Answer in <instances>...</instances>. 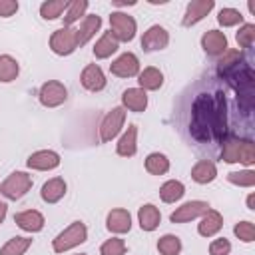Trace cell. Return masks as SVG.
Instances as JSON below:
<instances>
[{
    "label": "cell",
    "mask_w": 255,
    "mask_h": 255,
    "mask_svg": "<svg viewBox=\"0 0 255 255\" xmlns=\"http://www.w3.org/2000/svg\"><path fill=\"white\" fill-rule=\"evenodd\" d=\"M211 124H213V94H199L191 104V120H189L191 137L199 143L213 141Z\"/></svg>",
    "instance_id": "6da1fadb"
},
{
    "label": "cell",
    "mask_w": 255,
    "mask_h": 255,
    "mask_svg": "<svg viewBox=\"0 0 255 255\" xmlns=\"http://www.w3.org/2000/svg\"><path fill=\"white\" fill-rule=\"evenodd\" d=\"M225 80L229 82V86L237 94V106H239V110L243 114H251V110L255 106V74H253L251 66L241 64Z\"/></svg>",
    "instance_id": "7a4b0ae2"
},
{
    "label": "cell",
    "mask_w": 255,
    "mask_h": 255,
    "mask_svg": "<svg viewBox=\"0 0 255 255\" xmlns=\"http://www.w3.org/2000/svg\"><path fill=\"white\" fill-rule=\"evenodd\" d=\"M221 159L227 163H243L249 167L255 163V145L251 139L227 135L221 141Z\"/></svg>",
    "instance_id": "3957f363"
},
{
    "label": "cell",
    "mask_w": 255,
    "mask_h": 255,
    "mask_svg": "<svg viewBox=\"0 0 255 255\" xmlns=\"http://www.w3.org/2000/svg\"><path fill=\"white\" fill-rule=\"evenodd\" d=\"M86 241H88V227H86V223L74 221V223H70L64 231H60L52 239V249L56 253H66V251H70V249H74V247H78V245H82Z\"/></svg>",
    "instance_id": "277c9868"
},
{
    "label": "cell",
    "mask_w": 255,
    "mask_h": 255,
    "mask_svg": "<svg viewBox=\"0 0 255 255\" xmlns=\"http://www.w3.org/2000/svg\"><path fill=\"white\" fill-rule=\"evenodd\" d=\"M30 189H32V175H28L26 171H12L0 183V193L12 201L22 199Z\"/></svg>",
    "instance_id": "5b68a950"
},
{
    "label": "cell",
    "mask_w": 255,
    "mask_h": 255,
    "mask_svg": "<svg viewBox=\"0 0 255 255\" xmlns=\"http://www.w3.org/2000/svg\"><path fill=\"white\" fill-rule=\"evenodd\" d=\"M110 32L116 36L118 42H131L137 32V22L133 16L126 12H112L110 14Z\"/></svg>",
    "instance_id": "8992f818"
},
{
    "label": "cell",
    "mask_w": 255,
    "mask_h": 255,
    "mask_svg": "<svg viewBox=\"0 0 255 255\" xmlns=\"http://www.w3.org/2000/svg\"><path fill=\"white\" fill-rule=\"evenodd\" d=\"M78 46V36H76V28H68L62 26L58 30L52 32L50 36V50L58 56H70L76 52Z\"/></svg>",
    "instance_id": "52a82bcc"
},
{
    "label": "cell",
    "mask_w": 255,
    "mask_h": 255,
    "mask_svg": "<svg viewBox=\"0 0 255 255\" xmlns=\"http://www.w3.org/2000/svg\"><path fill=\"white\" fill-rule=\"evenodd\" d=\"M211 133L215 141H223L227 137V100L223 92L213 94V124H211Z\"/></svg>",
    "instance_id": "ba28073f"
},
{
    "label": "cell",
    "mask_w": 255,
    "mask_h": 255,
    "mask_svg": "<svg viewBox=\"0 0 255 255\" xmlns=\"http://www.w3.org/2000/svg\"><path fill=\"white\" fill-rule=\"evenodd\" d=\"M124 124H126V110H124L122 106L112 108V110L104 116V120H102V124H100V141L108 143V141H112L114 137H118V133L122 131Z\"/></svg>",
    "instance_id": "9c48e42d"
},
{
    "label": "cell",
    "mask_w": 255,
    "mask_h": 255,
    "mask_svg": "<svg viewBox=\"0 0 255 255\" xmlns=\"http://www.w3.org/2000/svg\"><path fill=\"white\" fill-rule=\"evenodd\" d=\"M38 100L44 108H58L68 100V90L60 80H48L40 86Z\"/></svg>",
    "instance_id": "30bf717a"
},
{
    "label": "cell",
    "mask_w": 255,
    "mask_h": 255,
    "mask_svg": "<svg viewBox=\"0 0 255 255\" xmlns=\"http://www.w3.org/2000/svg\"><path fill=\"white\" fill-rule=\"evenodd\" d=\"M207 209H209V203L207 201H203V199H191V201H185L183 205H179L169 215V221L171 223H187L191 219L201 217Z\"/></svg>",
    "instance_id": "8fae6325"
},
{
    "label": "cell",
    "mask_w": 255,
    "mask_h": 255,
    "mask_svg": "<svg viewBox=\"0 0 255 255\" xmlns=\"http://www.w3.org/2000/svg\"><path fill=\"white\" fill-rule=\"evenodd\" d=\"M167 44H169V32L159 24L149 26L141 36L143 52H159V50L167 48Z\"/></svg>",
    "instance_id": "7c38bea8"
},
{
    "label": "cell",
    "mask_w": 255,
    "mask_h": 255,
    "mask_svg": "<svg viewBox=\"0 0 255 255\" xmlns=\"http://www.w3.org/2000/svg\"><path fill=\"white\" fill-rule=\"evenodd\" d=\"M110 72L118 78H133L139 74V60L133 52H124L110 64Z\"/></svg>",
    "instance_id": "4fadbf2b"
},
{
    "label": "cell",
    "mask_w": 255,
    "mask_h": 255,
    "mask_svg": "<svg viewBox=\"0 0 255 255\" xmlns=\"http://www.w3.org/2000/svg\"><path fill=\"white\" fill-rule=\"evenodd\" d=\"M60 153L54 151V149H38L34 151L28 159H26V165L30 169H36V171H50V169H56L60 165Z\"/></svg>",
    "instance_id": "5bb4252c"
},
{
    "label": "cell",
    "mask_w": 255,
    "mask_h": 255,
    "mask_svg": "<svg viewBox=\"0 0 255 255\" xmlns=\"http://www.w3.org/2000/svg\"><path fill=\"white\" fill-rule=\"evenodd\" d=\"M215 8V0H191L185 8V14H183V20L181 24L185 28L189 26H195L197 22H201L211 10Z\"/></svg>",
    "instance_id": "9a60e30c"
},
{
    "label": "cell",
    "mask_w": 255,
    "mask_h": 255,
    "mask_svg": "<svg viewBox=\"0 0 255 255\" xmlns=\"http://www.w3.org/2000/svg\"><path fill=\"white\" fill-rule=\"evenodd\" d=\"M201 48L207 56L219 58L221 54H225V50H229L227 46V36L221 30H207L201 36Z\"/></svg>",
    "instance_id": "2e32d148"
},
{
    "label": "cell",
    "mask_w": 255,
    "mask_h": 255,
    "mask_svg": "<svg viewBox=\"0 0 255 255\" xmlns=\"http://www.w3.org/2000/svg\"><path fill=\"white\" fill-rule=\"evenodd\" d=\"M14 223L26 233H38L44 229L46 219L38 209H26V211H18L14 215Z\"/></svg>",
    "instance_id": "e0dca14e"
},
{
    "label": "cell",
    "mask_w": 255,
    "mask_h": 255,
    "mask_svg": "<svg viewBox=\"0 0 255 255\" xmlns=\"http://www.w3.org/2000/svg\"><path fill=\"white\" fill-rule=\"evenodd\" d=\"M80 82L82 86L88 90V92H102L108 84L106 80V74L102 72V68L98 64H88L84 70H82V76H80Z\"/></svg>",
    "instance_id": "ac0fdd59"
},
{
    "label": "cell",
    "mask_w": 255,
    "mask_h": 255,
    "mask_svg": "<svg viewBox=\"0 0 255 255\" xmlns=\"http://www.w3.org/2000/svg\"><path fill=\"white\" fill-rule=\"evenodd\" d=\"M106 227L108 231L116 233V235H122V233H128L131 229V215L128 209L124 207H116L108 213L106 217Z\"/></svg>",
    "instance_id": "d6986e66"
},
{
    "label": "cell",
    "mask_w": 255,
    "mask_h": 255,
    "mask_svg": "<svg viewBox=\"0 0 255 255\" xmlns=\"http://www.w3.org/2000/svg\"><path fill=\"white\" fill-rule=\"evenodd\" d=\"M221 227H223V217H221V213L217 211V209H207L203 215H201V219H199V223H197V233L201 235V237H213V235H217L219 231H221Z\"/></svg>",
    "instance_id": "ffe728a7"
},
{
    "label": "cell",
    "mask_w": 255,
    "mask_h": 255,
    "mask_svg": "<svg viewBox=\"0 0 255 255\" xmlns=\"http://www.w3.org/2000/svg\"><path fill=\"white\" fill-rule=\"evenodd\" d=\"M100 28H102V18L98 14H86L80 22V28H76L78 46L88 44L96 36V32H100Z\"/></svg>",
    "instance_id": "44dd1931"
},
{
    "label": "cell",
    "mask_w": 255,
    "mask_h": 255,
    "mask_svg": "<svg viewBox=\"0 0 255 255\" xmlns=\"http://www.w3.org/2000/svg\"><path fill=\"white\" fill-rule=\"evenodd\" d=\"M122 108L129 110V112H145L147 108V94L141 88H128L122 94Z\"/></svg>",
    "instance_id": "7402d4cb"
},
{
    "label": "cell",
    "mask_w": 255,
    "mask_h": 255,
    "mask_svg": "<svg viewBox=\"0 0 255 255\" xmlns=\"http://www.w3.org/2000/svg\"><path fill=\"white\" fill-rule=\"evenodd\" d=\"M116 151H118V155H122V157H131V155H135V151H137V126H135V124H129L128 129L120 135V139H118V143H116Z\"/></svg>",
    "instance_id": "603a6c76"
},
{
    "label": "cell",
    "mask_w": 255,
    "mask_h": 255,
    "mask_svg": "<svg viewBox=\"0 0 255 255\" xmlns=\"http://www.w3.org/2000/svg\"><path fill=\"white\" fill-rule=\"evenodd\" d=\"M137 84L143 92H155L163 86V74L159 68L155 66H147L143 70H139L137 74Z\"/></svg>",
    "instance_id": "cb8c5ba5"
},
{
    "label": "cell",
    "mask_w": 255,
    "mask_h": 255,
    "mask_svg": "<svg viewBox=\"0 0 255 255\" xmlns=\"http://www.w3.org/2000/svg\"><path fill=\"white\" fill-rule=\"evenodd\" d=\"M66 179L64 177H52L48 179L44 185H42V191H40V197L46 201V203H58L64 195H66Z\"/></svg>",
    "instance_id": "d4e9b609"
},
{
    "label": "cell",
    "mask_w": 255,
    "mask_h": 255,
    "mask_svg": "<svg viewBox=\"0 0 255 255\" xmlns=\"http://www.w3.org/2000/svg\"><path fill=\"white\" fill-rule=\"evenodd\" d=\"M137 223L143 231H155L161 223V213L153 203H145L137 209Z\"/></svg>",
    "instance_id": "484cf974"
},
{
    "label": "cell",
    "mask_w": 255,
    "mask_h": 255,
    "mask_svg": "<svg viewBox=\"0 0 255 255\" xmlns=\"http://www.w3.org/2000/svg\"><path fill=\"white\" fill-rule=\"evenodd\" d=\"M217 177V165L209 159H199L193 167H191V179L199 185L211 183Z\"/></svg>",
    "instance_id": "4316f807"
},
{
    "label": "cell",
    "mask_w": 255,
    "mask_h": 255,
    "mask_svg": "<svg viewBox=\"0 0 255 255\" xmlns=\"http://www.w3.org/2000/svg\"><path fill=\"white\" fill-rule=\"evenodd\" d=\"M118 48H120V42H118L116 36L108 30V32H104V34L98 38V42L94 44V56H96L98 60H106V58H110L112 54H116Z\"/></svg>",
    "instance_id": "83f0119b"
},
{
    "label": "cell",
    "mask_w": 255,
    "mask_h": 255,
    "mask_svg": "<svg viewBox=\"0 0 255 255\" xmlns=\"http://www.w3.org/2000/svg\"><path fill=\"white\" fill-rule=\"evenodd\" d=\"M241 64H243V54L239 50H225V54H221L217 60V74L221 78H227Z\"/></svg>",
    "instance_id": "f1b7e54d"
},
{
    "label": "cell",
    "mask_w": 255,
    "mask_h": 255,
    "mask_svg": "<svg viewBox=\"0 0 255 255\" xmlns=\"http://www.w3.org/2000/svg\"><path fill=\"white\" fill-rule=\"evenodd\" d=\"M185 195V185L177 179H167L161 187H159V197L163 203H175Z\"/></svg>",
    "instance_id": "f546056e"
},
{
    "label": "cell",
    "mask_w": 255,
    "mask_h": 255,
    "mask_svg": "<svg viewBox=\"0 0 255 255\" xmlns=\"http://www.w3.org/2000/svg\"><path fill=\"white\" fill-rule=\"evenodd\" d=\"M143 165H145V171L151 175H163L169 171V159L165 153H159V151H151L145 157Z\"/></svg>",
    "instance_id": "4dcf8cb0"
},
{
    "label": "cell",
    "mask_w": 255,
    "mask_h": 255,
    "mask_svg": "<svg viewBox=\"0 0 255 255\" xmlns=\"http://www.w3.org/2000/svg\"><path fill=\"white\" fill-rule=\"evenodd\" d=\"M20 74V64L16 58H12L10 54H2L0 56V82L2 84H8V82H14Z\"/></svg>",
    "instance_id": "1f68e13d"
},
{
    "label": "cell",
    "mask_w": 255,
    "mask_h": 255,
    "mask_svg": "<svg viewBox=\"0 0 255 255\" xmlns=\"http://www.w3.org/2000/svg\"><path fill=\"white\" fill-rule=\"evenodd\" d=\"M88 0H72V2H68V8H66V12H64V26H68V28H72L80 18H84L86 16V10H88Z\"/></svg>",
    "instance_id": "d6a6232c"
},
{
    "label": "cell",
    "mask_w": 255,
    "mask_h": 255,
    "mask_svg": "<svg viewBox=\"0 0 255 255\" xmlns=\"http://www.w3.org/2000/svg\"><path fill=\"white\" fill-rule=\"evenodd\" d=\"M32 245V237H12L0 247V255H24Z\"/></svg>",
    "instance_id": "836d02e7"
},
{
    "label": "cell",
    "mask_w": 255,
    "mask_h": 255,
    "mask_svg": "<svg viewBox=\"0 0 255 255\" xmlns=\"http://www.w3.org/2000/svg\"><path fill=\"white\" fill-rule=\"evenodd\" d=\"M181 239L177 235H171V233H165L157 239V251L159 255H179L181 253Z\"/></svg>",
    "instance_id": "e575fe53"
},
{
    "label": "cell",
    "mask_w": 255,
    "mask_h": 255,
    "mask_svg": "<svg viewBox=\"0 0 255 255\" xmlns=\"http://www.w3.org/2000/svg\"><path fill=\"white\" fill-rule=\"evenodd\" d=\"M66 8H68L66 0H48L40 4V16L44 20H56L66 12Z\"/></svg>",
    "instance_id": "d590c367"
},
{
    "label": "cell",
    "mask_w": 255,
    "mask_h": 255,
    "mask_svg": "<svg viewBox=\"0 0 255 255\" xmlns=\"http://www.w3.org/2000/svg\"><path fill=\"white\" fill-rule=\"evenodd\" d=\"M227 181L237 185V187H253L255 185V171L253 169H243V171H229Z\"/></svg>",
    "instance_id": "8d00e7d4"
},
{
    "label": "cell",
    "mask_w": 255,
    "mask_h": 255,
    "mask_svg": "<svg viewBox=\"0 0 255 255\" xmlns=\"http://www.w3.org/2000/svg\"><path fill=\"white\" fill-rule=\"evenodd\" d=\"M217 22H219L223 28L237 26V24H243V14H241L237 8H221L219 14H217Z\"/></svg>",
    "instance_id": "74e56055"
},
{
    "label": "cell",
    "mask_w": 255,
    "mask_h": 255,
    "mask_svg": "<svg viewBox=\"0 0 255 255\" xmlns=\"http://www.w3.org/2000/svg\"><path fill=\"white\" fill-rule=\"evenodd\" d=\"M235 40L241 48H251L253 42H255V24H251V22L241 24L237 34H235Z\"/></svg>",
    "instance_id": "f35d334b"
},
{
    "label": "cell",
    "mask_w": 255,
    "mask_h": 255,
    "mask_svg": "<svg viewBox=\"0 0 255 255\" xmlns=\"http://www.w3.org/2000/svg\"><path fill=\"white\" fill-rule=\"evenodd\" d=\"M126 251H128L126 241L120 237H112V239L104 241L100 247V255H126Z\"/></svg>",
    "instance_id": "ab89813d"
},
{
    "label": "cell",
    "mask_w": 255,
    "mask_h": 255,
    "mask_svg": "<svg viewBox=\"0 0 255 255\" xmlns=\"http://www.w3.org/2000/svg\"><path fill=\"white\" fill-rule=\"evenodd\" d=\"M233 233H235V237H237L239 241H243V243L255 241V225H253L251 221H239V223H235Z\"/></svg>",
    "instance_id": "60d3db41"
},
{
    "label": "cell",
    "mask_w": 255,
    "mask_h": 255,
    "mask_svg": "<svg viewBox=\"0 0 255 255\" xmlns=\"http://www.w3.org/2000/svg\"><path fill=\"white\" fill-rule=\"evenodd\" d=\"M231 253V243L229 239L225 237H219V239H213L209 243V255H229Z\"/></svg>",
    "instance_id": "b9f144b4"
},
{
    "label": "cell",
    "mask_w": 255,
    "mask_h": 255,
    "mask_svg": "<svg viewBox=\"0 0 255 255\" xmlns=\"http://www.w3.org/2000/svg\"><path fill=\"white\" fill-rule=\"evenodd\" d=\"M18 8H20V4L16 0H0V16L2 18L14 16L18 12Z\"/></svg>",
    "instance_id": "7bdbcfd3"
},
{
    "label": "cell",
    "mask_w": 255,
    "mask_h": 255,
    "mask_svg": "<svg viewBox=\"0 0 255 255\" xmlns=\"http://www.w3.org/2000/svg\"><path fill=\"white\" fill-rule=\"evenodd\" d=\"M6 213H8V205L0 199V225L4 223V219H6Z\"/></svg>",
    "instance_id": "ee69618b"
},
{
    "label": "cell",
    "mask_w": 255,
    "mask_h": 255,
    "mask_svg": "<svg viewBox=\"0 0 255 255\" xmlns=\"http://www.w3.org/2000/svg\"><path fill=\"white\" fill-rule=\"evenodd\" d=\"M247 207L249 209H255V193H249L247 195Z\"/></svg>",
    "instance_id": "f6af8a7d"
},
{
    "label": "cell",
    "mask_w": 255,
    "mask_h": 255,
    "mask_svg": "<svg viewBox=\"0 0 255 255\" xmlns=\"http://www.w3.org/2000/svg\"><path fill=\"white\" fill-rule=\"evenodd\" d=\"M135 0H129V2H120V0H114V6H133Z\"/></svg>",
    "instance_id": "bcb514c9"
},
{
    "label": "cell",
    "mask_w": 255,
    "mask_h": 255,
    "mask_svg": "<svg viewBox=\"0 0 255 255\" xmlns=\"http://www.w3.org/2000/svg\"><path fill=\"white\" fill-rule=\"evenodd\" d=\"M149 4H163V0H147Z\"/></svg>",
    "instance_id": "7dc6e473"
},
{
    "label": "cell",
    "mask_w": 255,
    "mask_h": 255,
    "mask_svg": "<svg viewBox=\"0 0 255 255\" xmlns=\"http://www.w3.org/2000/svg\"><path fill=\"white\" fill-rule=\"evenodd\" d=\"M78 255H86V253H78Z\"/></svg>",
    "instance_id": "c3c4849f"
}]
</instances>
